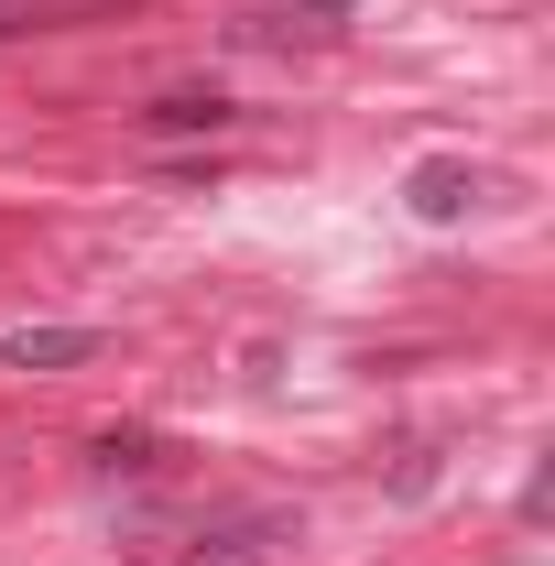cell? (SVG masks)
<instances>
[{
	"instance_id": "6da1fadb",
	"label": "cell",
	"mask_w": 555,
	"mask_h": 566,
	"mask_svg": "<svg viewBox=\"0 0 555 566\" xmlns=\"http://www.w3.org/2000/svg\"><path fill=\"white\" fill-rule=\"evenodd\" d=\"M240 120H251V109H240L229 87H164V98L142 109V132H153V142H229Z\"/></svg>"
},
{
	"instance_id": "7a4b0ae2",
	"label": "cell",
	"mask_w": 555,
	"mask_h": 566,
	"mask_svg": "<svg viewBox=\"0 0 555 566\" xmlns=\"http://www.w3.org/2000/svg\"><path fill=\"white\" fill-rule=\"evenodd\" d=\"M404 208H415L425 229H458V218L480 208V164H458V153L415 164V175H404Z\"/></svg>"
},
{
	"instance_id": "3957f363",
	"label": "cell",
	"mask_w": 555,
	"mask_h": 566,
	"mask_svg": "<svg viewBox=\"0 0 555 566\" xmlns=\"http://www.w3.org/2000/svg\"><path fill=\"white\" fill-rule=\"evenodd\" d=\"M98 349H109V327H11L0 370H87Z\"/></svg>"
},
{
	"instance_id": "277c9868",
	"label": "cell",
	"mask_w": 555,
	"mask_h": 566,
	"mask_svg": "<svg viewBox=\"0 0 555 566\" xmlns=\"http://www.w3.org/2000/svg\"><path fill=\"white\" fill-rule=\"evenodd\" d=\"M283 545L273 512H218V523H197V566H262Z\"/></svg>"
},
{
	"instance_id": "5b68a950",
	"label": "cell",
	"mask_w": 555,
	"mask_h": 566,
	"mask_svg": "<svg viewBox=\"0 0 555 566\" xmlns=\"http://www.w3.org/2000/svg\"><path fill=\"white\" fill-rule=\"evenodd\" d=\"M87 469H109V480H153V469H164V447H153L142 424H109V436L87 447Z\"/></svg>"
},
{
	"instance_id": "8992f818",
	"label": "cell",
	"mask_w": 555,
	"mask_h": 566,
	"mask_svg": "<svg viewBox=\"0 0 555 566\" xmlns=\"http://www.w3.org/2000/svg\"><path fill=\"white\" fill-rule=\"evenodd\" d=\"M305 11H359V0H305Z\"/></svg>"
}]
</instances>
